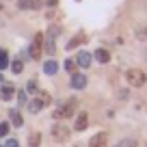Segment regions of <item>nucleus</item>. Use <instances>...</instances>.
Here are the masks:
<instances>
[{"label": "nucleus", "instance_id": "nucleus-1", "mask_svg": "<svg viewBox=\"0 0 147 147\" xmlns=\"http://www.w3.org/2000/svg\"><path fill=\"white\" fill-rule=\"evenodd\" d=\"M76 106H78V102H76V100L65 102L59 110H54V119H67V117H71L74 113H76Z\"/></svg>", "mask_w": 147, "mask_h": 147}, {"label": "nucleus", "instance_id": "nucleus-27", "mask_svg": "<svg viewBox=\"0 0 147 147\" xmlns=\"http://www.w3.org/2000/svg\"><path fill=\"white\" fill-rule=\"evenodd\" d=\"M20 104H26V93L20 91Z\"/></svg>", "mask_w": 147, "mask_h": 147}, {"label": "nucleus", "instance_id": "nucleus-20", "mask_svg": "<svg viewBox=\"0 0 147 147\" xmlns=\"http://www.w3.org/2000/svg\"><path fill=\"white\" fill-rule=\"evenodd\" d=\"M22 69H24L22 61H13V63H11V71L13 74H22Z\"/></svg>", "mask_w": 147, "mask_h": 147}, {"label": "nucleus", "instance_id": "nucleus-7", "mask_svg": "<svg viewBox=\"0 0 147 147\" xmlns=\"http://www.w3.org/2000/svg\"><path fill=\"white\" fill-rule=\"evenodd\" d=\"M84 87H87V76H84V74L74 71V74H71V89L80 91V89H84Z\"/></svg>", "mask_w": 147, "mask_h": 147}, {"label": "nucleus", "instance_id": "nucleus-14", "mask_svg": "<svg viewBox=\"0 0 147 147\" xmlns=\"http://www.w3.org/2000/svg\"><path fill=\"white\" fill-rule=\"evenodd\" d=\"M97 59V63H108L110 61V52L104 50V48H100V50H95V54H93Z\"/></svg>", "mask_w": 147, "mask_h": 147}, {"label": "nucleus", "instance_id": "nucleus-17", "mask_svg": "<svg viewBox=\"0 0 147 147\" xmlns=\"http://www.w3.org/2000/svg\"><path fill=\"white\" fill-rule=\"evenodd\" d=\"M9 67V56H7V50H0V71Z\"/></svg>", "mask_w": 147, "mask_h": 147}, {"label": "nucleus", "instance_id": "nucleus-6", "mask_svg": "<svg viewBox=\"0 0 147 147\" xmlns=\"http://www.w3.org/2000/svg\"><path fill=\"white\" fill-rule=\"evenodd\" d=\"M59 32L61 30L56 26H52L50 30H48V35H46V50H48V54H54V50H56L54 48V37L59 35Z\"/></svg>", "mask_w": 147, "mask_h": 147}, {"label": "nucleus", "instance_id": "nucleus-2", "mask_svg": "<svg viewBox=\"0 0 147 147\" xmlns=\"http://www.w3.org/2000/svg\"><path fill=\"white\" fill-rule=\"evenodd\" d=\"M125 80H128L132 87H143V84L147 82V76L141 69H128V71H125Z\"/></svg>", "mask_w": 147, "mask_h": 147}, {"label": "nucleus", "instance_id": "nucleus-21", "mask_svg": "<svg viewBox=\"0 0 147 147\" xmlns=\"http://www.w3.org/2000/svg\"><path fill=\"white\" fill-rule=\"evenodd\" d=\"M65 69H67V71H76V61H71V59H67L65 61Z\"/></svg>", "mask_w": 147, "mask_h": 147}, {"label": "nucleus", "instance_id": "nucleus-3", "mask_svg": "<svg viewBox=\"0 0 147 147\" xmlns=\"http://www.w3.org/2000/svg\"><path fill=\"white\" fill-rule=\"evenodd\" d=\"M41 50H43V32H37L35 39H32L30 43V50H28V54H30V59H41Z\"/></svg>", "mask_w": 147, "mask_h": 147}, {"label": "nucleus", "instance_id": "nucleus-9", "mask_svg": "<svg viewBox=\"0 0 147 147\" xmlns=\"http://www.w3.org/2000/svg\"><path fill=\"white\" fill-rule=\"evenodd\" d=\"M91 61H93V56L89 54V52H78V56H76V65H78V67H82V69H87L89 65H91Z\"/></svg>", "mask_w": 147, "mask_h": 147}, {"label": "nucleus", "instance_id": "nucleus-23", "mask_svg": "<svg viewBox=\"0 0 147 147\" xmlns=\"http://www.w3.org/2000/svg\"><path fill=\"white\" fill-rule=\"evenodd\" d=\"M5 147H20V143H18V138H7Z\"/></svg>", "mask_w": 147, "mask_h": 147}, {"label": "nucleus", "instance_id": "nucleus-12", "mask_svg": "<svg viewBox=\"0 0 147 147\" xmlns=\"http://www.w3.org/2000/svg\"><path fill=\"white\" fill-rule=\"evenodd\" d=\"M9 117H11V121H13V128H22V125H24L22 115H20L18 108H11V110H9Z\"/></svg>", "mask_w": 147, "mask_h": 147}, {"label": "nucleus", "instance_id": "nucleus-22", "mask_svg": "<svg viewBox=\"0 0 147 147\" xmlns=\"http://www.w3.org/2000/svg\"><path fill=\"white\" fill-rule=\"evenodd\" d=\"M136 37H138V39H143V41H147V26L138 28V30H136Z\"/></svg>", "mask_w": 147, "mask_h": 147}, {"label": "nucleus", "instance_id": "nucleus-18", "mask_svg": "<svg viewBox=\"0 0 147 147\" xmlns=\"http://www.w3.org/2000/svg\"><path fill=\"white\" fill-rule=\"evenodd\" d=\"M115 147H138V143L134 141V138H123V141H119Z\"/></svg>", "mask_w": 147, "mask_h": 147}, {"label": "nucleus", "instance_id": "nucleus-15", "mask_svg": "<svg viewBox=\"0 0 147 147\" xmlns=\"http://www.w3.org/2000/svg\"><path fill=\"white\" fill-rule=\"evenodd\" d=\"M43 106H46V104H43V102L39 100V97H37V100H32L30 104H28V110H30V113H39V110H41Z\"/></svg>", "mask_w": 147, "mask_h": 147}, {"label": "nucleus", "instance_id": "nucleus-10", "mask_svg": "<svg viewBox=\"0 0 147 147\" xmlns=\"http://www.w3.org/2000/svg\"><path fill=\"white\" fill-rule=\"evenodd\" d=\"M13 95H15V87H13V84H2V89H0V97H2L5 102H9Z\"/></svg>", "mask_w": 147, "mask_h": 147}, {"label": "nucleus", "instance_id": "nucleus-13", "mask_svg": "<svg viewBox=\"0 0 147 147\" xmlns=\"http://www.w3.org/2000/svg\"><path fill=\"white\" fill-rule=\"evenodd\" d=\"M43 71H46L48 76H54V74L59 71V63H56V61H46V63H43Z\"/></svg>", "mask_w": 147, "mask_h": 147}, {"label": "nucleus", "instance_id": "nucleus-25", "mask_svg": "<svg viewBox=\"0 0 147 147\" xmlns=\"http://www.w3.org/2000/svg\"><path fill=\"white\" fill-rule=\"evenodd\" d=\"M7 132H9V123H0V138L7 136Z\"/></svg>", "mask_w": 147, "mask_h": 147}, {"label": "nucleus", "instance_id": "nucleus-8", "mask_svg": "<svg viewBox=\"0 0 147 147\" xmlns=\"http://www.w3.org/2000/svg\"><path fill=\"white\" fill-rule=\"evenodd\" d=\"M106 143H108V134H106V132H97V134L91 136L89 147H106Z\"/></svg>", "mask_w": 147, "mask_h": 147}, {"label": "nucleus", "instance_id": "nucleus-11", "mask_svg": "<svg viewBox=\"0 0 147 147\" xmlns=\"http://www.w3.org/2000/svg\"><path fill=\"white\" fill-rule=\"evenodd\" d=\"M87 123H89L87 113H80V115L76 117V123H74V128L78 130V132H82V130H87Z\"/></svg>", "mask_w": 147, "mask_h": 147}, {"label": "nucleus", "instance_id": "nucleus-24", "mask_svg": "<svg viewBox=\"0 0 147 147\" xmlns=\"http://www.w3.org/2000/svg\"><path fill=\"white\" fill-rule=\"evenodd\" d=\"M26 91L28 93H37V82H35V80H30V82L26 84Z\"/></svg>", "mask_w": 147, "mask_h": 147}, {"label": "nucleus", "instance_id": "nucleus-19", "mask_svg": "<svg viewBox=\"0 0 147 147\" xmlns=\"http://www.w3.org/2000/svg\"><path fill=\"white\" fill-rule=\"evenodd\" d=\"M82 41H84V35H76V37L71 39V41L67 43V50H74V48L78 46V43H82Z\"/></svg>", "mask_w": 147, "mask_h": 147}, {"label": "nucleus", "instance_id": "nucleus-28", "mask_svg": "<svg viewBox=\"0 0 147 147\" xmlns=\"http://www.w3.org/2000/svg\"><path fill=\"white\" fill-rule=\"evenodd\" d=\"M0 82H2V74H0Z\"/></svg>", "mask_w": 147, "mask_h": 147}, {"label": "nucleus", "instance_id": "nucleus-4", "mask_svg": "<svg viewBox=\"0 0 147 147\" xmlns=\"http://www.w3.org/2000/svg\"><path fill=\"white\" fill-rule=\"evenodd\" d=\"M52 138H54L56 143H65L69 138V128L63 123H54L52 125Z\"/></svg>", "mask_w": 147, "mask_h": 147}, {"label": "nucleus", "instance_id": "nucleus-16", "mask_svg": "<svg viewBox=\"0 0 147 147\" xmlns=\"http://www.w3.org/2000/svg\"><path fill=\"white\" fill-rule=\"evenodd\" d=\"M39 145H41V134L35 132L30 138H28V147H39Z\"/></svg>", "mask_w": 147, "mask_h": 147}, {"label": "nucleus", "instance_id": "nucleus-5", "mask_svg": "<svg viewBox=\"0 0 147 147\" xmlns=\"http://www.w3.org/2000/svg\"><path fill=\"white\" fill-rule=\"evenodd\" d=\"M18 7L22 11H37L43 7V0H18Z\"/></svg>", "mask_w": 147, "mask_h": 147}, {"label": "nucleus", "instance_id": "nucleus-26", "mask_svg": "<svg viewBox=\"0 0 147 147\" xmlns=\"http://www.w3.org/2000/svg\"><path fill=\"white\" fill-rule=\"evenodd\" d=\"M39 100H41L43 104H50V95H48V93H39Z\"/></svg>", "mask_w": 147, "mask_h": 147}]
</instances>
